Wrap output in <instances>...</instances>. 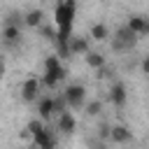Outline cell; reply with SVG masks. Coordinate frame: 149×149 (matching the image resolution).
Instances as JSON below:
<instances>
[{
	"label": "cell",
	"mask_w": 149,
	"mask_h": 149,
	"mask_svg": "<svg viewBox=\"0 0 149 149\" xmlns=\"http://www.w3.org/2000/svg\"><path fill=\"white\" fill-rule=\"evenodd\" d=\"M91 37H93L95 42H105V40L109 37V28H107L105 23H93V26H91Z\"/></svg>",
	"instance_id": "obj_14"
},
{
	"label": "cell",
	"mask_w": 149,
	"mask_h": 149,
	"mask_svg": "<svg viewBox=\"0 0 149 149\" xmlns=\"http://www.w3.org/2000/svg\"><path fill=\"white\" fill-rule=\"evenodd\" d=\"M126 28H128L130 33H135L137 37H142V35L149 33V19L142 16V14H130L128 21H126Z\"/></svg>",
	"instance_id": "obj_4"
},
{
	"label": "cell",
	"mask_w": 149,
	"mask_h": 149,
	"mask_svg": "<svg viewBox=\"0 0 149 149\" xmlns=\"http://www.w3.org/2000/svg\"><path fill=\"white\" fill-rule=\"evenodd\" d=\"M84 61H86V65L88 68H93V70H100V68H105V56L100 54V51H93V49H88L86 54H84Z\"/></svg>",
	"instance_id": "obj_12"
},
{
	"label": "cell",
	"mask_w": 149,
	"mask_h": 149,
	"mask_svg": "<svg viewBox=\"0 0 149 149\" xmlns=\"http://www.w3.org/2000/svg\"><path fill=\"white\" fill-rule=\"evenodd\" d=\"M37 114H40V119H49V116H54L51 95H40V98H37Z\"/></svg>",
	"instance_id": "obj_13"
},
{
	"label": "cell",
	"mask_w": 149,
	"mask_h": 149,
	"mask_svg": "<svg viewBox=\"0 0 149 149\" xmlns=\"http://www.w3.org/2000/svg\"><path fill=\"white\" fill-rule=\"evenodd\" d=\"M68 49H70V56H84L88 51V40L86 37H79V35H70Z\"/></svg>",
	"instance_id": "obj_10"
},
{
	"label": "cell",
	"mask_w": 149,
	"mask_h": 149,
	"mask_svg": "<svg viewBox=\"0 0 149 149\" xmlns=\"http://www.w3.org/2000/svg\"><path fill=\"white\" fill-rule=\"evenodd\" d=\"M33 149H35V147H33Z\"/></svg>",
	"instance_id": "obj_23"
},
{
	"label": "cell",
	"mask_w": 149,
	"mask_h": 149,
	"mask_svg": "<svg viewBox=\"0 0 149 149\" xmlns=\"http://www.w3.org/2000/svg\"><path fill=\"white\" fill-rule=\"evenodd\" d=\"M109 126H112V123H100V126H98V140H102V142L109 140Z\"/></svg>",
	"instance_id": "obj_19"
},
{
	"label": "cell",
	"mask_w": 149,
	"mask_h": 149,
	"mask_svg": "<svg viewBox=\"0 0 149 149\" xmlns=\"http://www.w3.org/2000/svg\"><path fill=\"white\" fill-rule=\"evenodd\" d=\"M40 86H42V84H40L37 77H28V79L21 84V91H19V93H21V100H23V102H35V100L40 98V95H37V93H40Z\"/></svg>",
	"instance_id": "obj_3"
},
{
	"label": "cell",
	"mask_w": 149,
	"mask_h": 149,
	"mask_svg": "<svg viewBox=\"0 0 149 149\" xmlns=\"http://www.w3.org/2000/svg\"><path fill=\"white\" fill-rule=\"evenodd\" d=\"M42 21H44V12L42 9H30V12L23 14V26H28V28H40Z\"/></svg>",
	"instance_id": "obj_11"
},
{
	"label": "cell",
	"mask_w": 149,
	"mask_h": 149,
	"mask_svg": "<svg viewBox=\"0 0 149 149\" xmlns=\"http://www.w3.org/2000/svg\"><path fill=\"white\" fill-rule=\"evenodd\" d=\"M42 2H44V0H42Z\"/></svg>",
	"instance_id": "obj_22"
},
{
	"label": "cell",
	"mask_w": 149,
	"mask_h": 149,
	"mask_svg": "<svg viewBox=\"0 0 149 149\" xmlns=\"http://www.w3.org/2000/svg\"><path fill=\"white\" fill-rule=\"evenodd\" d=\"M133 140V130L128 128V126H123V123H112L109 126V142H114V144H126V142H130Z\"/></svg>",
	"instance_id": "obj_5"
},
{
	"label": "cell",
	"mask_w": 149,
	"mask_h": 149,
	"mask_svg": "<svg viewBox=\"0 0 149 149\" xmlns=\"http://www.w3.org/2000/svg\"><path fill=\"white\" fill-rule=\"evenodd\" d=\"M88 147H91V149H105V142H102V140H95V142L88 140Z\"/></svg>",
	"instance_id": "obj_20"
},
{
	"label": "cell",
	"mask_w": 149,
	"mask_h": 149,
	"mask_svg": "<svg viewBox=\"0 0 149 149\" xmlns=\"http://www.w3.org/2000/svg\"><path fill=\"white\" fill-rule=\"evenodd\" d=\"M51 107H54V114H56V116H58V114H63V112H68V102H65L63 93L51 95Z\"/></svg>",
	"instance_id": "obj_15"
},
{
	"label": "cell",
	"mask_w": 149,
	"mask_h": 149,
	"mask_svg": "<svg viewBox=\"0 0 149 149\" xmlns=\"http://www.w3.org/2000/svg\"><path fill=\"white\" fill-rule=\"evenodd\" d=\"M100 112H102V102H100V100H91V102L86 105V114H88V116H98Z\"/></svg>",
	"instance_id": "obj_18"
},
{
	"label": "cell",
	"mask_w": 149,
	"mask_h": 149,
	"mask_svg": "<svg viewBox=\"0 0 149 149\" xmlns=\"http://www.w3.org/2000/svg\"><path fill=\"white\" fill-rule=\"evenodd\" d=\"M63 98L68 102V109H81L84 107V100H86V86L84 84H68L65 91H63Z\"/></svg>",
	"instance_id": "obj_1"
},
{
	"label": "cell",
	"mask_w": 149,
	"mask_h": 149,
	"mask_svg": "<svg viewBox=\"0 0 149 149\" xmlns=\"http://www.w3.org/2000/svg\"><path fill=\"white\" fill-rule=\"evenodd\" d=\"M2 77H5V61L0 58V79H2Z\"/></svg>",
	"instance_id": "obj_21"
},
{
	"label": "cell",
	"mask_w": 149,
	"mask_h": 149,
	"mask_svg": "<svg viewBox=\"0 0 149 149\" xmlns=\"http://www.w3.org/2000/svg\"><path fill=\"white\" fill-rule=\"evenodd\" d=\"M56 128H58L63 135H72L74 128H77V119H74V114H72V112H63V114H58V116H56Z\"/></svg>",
	"instance_id": "obj_6"
},
{
	"label": "cell",
	"mask_w": 149,
	"mask_h": 149,
	"mask_svg": "<svg viewBox=\"0 0 149 149\" xmlns=\"http://www.w3.org/2000/svg\"><path fill=\"white\" fill-rule=\"evenodd\" d=\"M135 42H137V35H135V33H130L126 26H123V28H119V30H116V35L112 37V47H114L116 51H126V49H130Z\"/></svg>",
	"instance_id": "obj_2"
},
{
	"label": "cell",
	"mask_w": 149,
	"mask_h": 149,
	"mask_svg": "<svg viewBox=\"0 0 149 149\" xmlns=\"http://www.w3.org/2000/svg\"><path fill=\"white\" fill-rule=\"evenodd\" d=\"M56 68H61V58H58L56 54L47 56V58H44V72H47V70H56Z\"/></svg>",
	"instance_id": "obj_17"
},
{
	"label": "cell",
	"mask_w": 149,
	"mask_h": 149,
	"mask_svg": "<svg viewBox=\"0 0 149 149\" xmlns=\"http://www.w3.org/2000/svg\"><path fill=\"white\" fill-rule=\"evenodd\" d=\"M65 74H68V72H65V68H63V65H61V68H56V70H47L40 84H44L47 88H56V86L65 79Z\"/></svg>",
	"instance_id": "obj_8"
},
{
	"label": "cell",
	"mask_w": 149,
	"mask_h": 149,
	"mask_svg": "<svg viewBox=\"0 0 149 149\" xmlns=\"http://www.w3.org/2000/svg\"><path fill=\"white\" fill-rule=\"evenodd\" d=\"M0 40H2L7 47H16V44L21 42V28H16V26H2Z\"/></svg>",
	"instance_id": "obj_9"
},
{
	"label": "cell",
	"mask_w": 149,
	"mask_h": 149,
	"mask_svg": "<svg viewBox=\"0 0 149 149\" xmlns=\"http://www.w3.org/2000/svg\"><path fill=\"white\" fill-rule=\"evenodd\" d=\"M126 100H128V91H126V86H123L121 81H114V84L109 86V102H112L114 107H123Z\"/></svg>",
	"instance_id": "obj_7"
},
{
	"label": "cell",
	"mask_w": 149,
	"mask_h": 149,
	"mask_svg": "<svg viewBox=\"0 0 149 149\" xmlns=\"http://www.w3.org/2000/svg\"><path fill=\"white\" fill-rule=\"evenodd\" d=\"M5 26H16V28H23V14L19 12H9L5 16Z\"/></svg>",
	"instance_id": "obj_16"
}]
</instances>
